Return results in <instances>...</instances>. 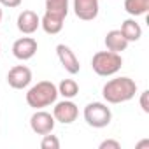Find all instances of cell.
<instances>
[{
  "mask_svg": "<svg viewBox=\"0 0 149 149\" xmlns=\"http://www.w3.org/2000/svg\"><path fill=\"white\" fill-rule=\"evenodd\" d=\"M142 146H149V140H144V142H140L137 147H142Z\"/></svg>",
  "mask_w": 149,
  "mask_h": 149,
  "instance_id": "21",
  "label": "cell"
},
{
  "mask_svg": "<svg viewBox=\"0 0 149 149\" xmlns=\"http://www.w3.org/2000/svg\"><path fill=\"white\" fill-rule=\"evenodd\" d=\"M79 93V84L74 79H63L58 84V95H61L63 98H74Z\"/></svg>",
  "mask_w": 149,
  "mask_h": 149,
  "instance_id": "16",
  "label": "cell"
},
{
  "mask_svg": "<svg viewBox=\"0 0 149 149\" xmlns=\"http://www.w3.org/2000/svg\"><path fill=\"white\" fill-rule=\"evenodd\" d=\"M147 98H149V91L146 90V91H142V93H140V107H142V111H144V112H149Z\"/></svg>",
  "mask_w": 149,
  "mask_h": 149,
  "instance_id": "19",
  "label": "cell"
},
{
  "mask_svg": "<svg viewBox=\"0 0 149 149\" xmlns=\"http://www.w3.org/2000/svg\"><path fill=\"white\" fill-rule=\"evenodd\" d=\"M119 32L123 33V37H125L128 42H137V40L142 37V28H140V25H139L135 19H126V21H123Z\"/></svg>",
  "mask_w": 149,
  "mask_h": 149,
  "instance_id": "14",
  "label": "cell"
},
{
  "mask_svg": "<svg viewBox=\"0 0 149 149\" xmlns=\"http://www.w3.org/2000/svg\"><path fill=\"white\" fill-rule=\"evenodd\" d=\"M79 116V109L70 98H65L63 102H58L53 109V118L54 121H60L63 125H72Z\"/></svg>",
  "mask_w": 149,
  "mask_h": 149,
  "instance_id": "6",
  "label": "cell"
},
{
  "mask_svg": "<svg viewBox=\"0 0 149 149\" xmlns=\"http://www.w3.org/2000/svg\"><path fill=\"white\" fill-rule=\"evenodd\" d=\"M0 51H2V46H0Z\"/></svg>",
  "mask_w": 149,
  "mask_h": 149,
  "instance_id": "23",
  "label": "cell"
},
{
  "mask_svg": "<svg viewBox=\"0 0 149 149\" xmlns=\"http://www.w3.org/2000/svg\"><path fill=\"white\" fill-rule=\"evenodd\" d=\"M56 98H58V88L51 81H40L35 86H32L26 93V104L35 111L54 104Z\"/></svg>",
  "mask_w": 149,
  "mask_h": 149,
  "instance_id": "3",
  "label": "cell"
},
{
  "mask_svg": "<svg viewBox=\"0 0 149 149\" xmlns=\"http://www.w3.org/2000/svg\"><path fill=\"white\" fill-rule=\"evenodd\" d=\"M2 18H4V13H2V7H0V23H2Z\"/></svg>",
  "mask_w": 149,
  "mask_h": 149,
  "instance_id": "22",
  "label": "cell"
},
{
  "mask_svg": "<svg viewBox=\"0 0 149 149\" xmlns=\"http://www.w3.org/2000/svg\"><path fill=\"white\" fill-rule=\"evenodd\" d=\"M135 93H137V84L130 77H116V79H111L102 88V95H104L105 102H109V104H123V102H128V100H132L135 97Z\"/></svg>",
  "mask_w": 149,
  "mask_h": 149,
  "instance_id": "2",
  "label": "cell"
},
{
  "mask_svg": "<svg viewBox=\"0 0 149 149\" xmlns=\"http://www.w3.org/2000/svg\"><path fill=\"white\" fill-rule=\"evenodd\" d=\"M123 67V58L119 53H114V51H98L93 54L91 58V68L97 76H102V77H109V76H114L116 72H119Z\"/></svg>",
  "mask_w": 149,
  "mask_h": 149,
  "instance_id": "4",
  "label": "cell"
},
{
  "mask_svg": "<svg viewBox=\"0 0 149 149\" xmlns=\"http://www.w3.org/2000/svg\"><path fill=\"white\" fill-rule=\"evenodd\" d=\"M128 44L130 42L123 37V33L119 30H111L105 35V47L109 51H114V53H119L121 54V51H125L128 47Z\"/></svg>",
  "mask_w": 149,
  "mask_h": 149,
  "instance_id": "13",
  "label": "cell"
},
{
  "mask_svg": "<svg viewBox=\"0 0 149 149\" xmlns=\"http://www.w3.org/2000/svg\"><path fill=\"white\" fill-rule=\"evenodd\" d=\"M67 14H68V0H46V13L40 19L42 30L49 35L60 33Z\"/></svg>",
  "mask_w": 149,
  "mask_h": 149,
  "instance_id": "1",
  "label": "cell"
},
{
  "mask_svg": "<svg viewBox=\"0 0 149 149\" xmlns=\"http://www.w3.org/2000/svg\"><path fill=\"white\" fill-rule=\"evenodd\" d=\"M98 0H74V13L83 21H93L98 16Z\"/></svg>",
  "mask_w": 149,
  "mask_h": 149,
  "instance_id": "11",
  "label": "cell"
},
{
  "mask_svg": "<svg viewBox=\"0 0 149 149\" xmlns=\"http://www.w3.org/2000/svg\"><path fill=\"white\" fill-rule=\"evenodd\" d=\"M56 54H58V60H60L61 67H63L68 74L76 76V74L81 70V65H79V60H77L76 53H74L68 46L58 44V46H56Z\"/></svg>",
  "mask_w": 149,
  "mask_h": 149,
  "instance_id": "9",
  "label": "cell"
},
{
  "mask_svg": "<svg viewBox=\"0 0 149 149\" xmlns=\"http://www.w3.org/2000/svg\"><path fill=\"white\" fill-rule=\"evenodd\" d=\"M125 11L130 16H144L149 11V0H125Z\"/></svg>",
  "mask_w": 149,
  "mask_h": 149,
  "instance_id": "15",
  "label": "cell"
},
{
  "mask_svg": "<svg viewBox=\"0 0 149 149\" xmlns=\"http://www.w3.org/2000/svg\"><path fill=\"white\" fill-rule=\"evenodd\" d=\"M40 147L42 149H60V139L56 135H51V133H46L42 142H40Z\"/></svg>",
  "mask_w": 149,
  "mask_h": 149,
  "instance_id": "17",
  "label": "cell"
},
{
  "mask_svg": "<svg viewBox=\"0 0 149 149\" xmlns=\"http://www.w3.org/2000/svg\"><path fill=\"white\" fill-rule=\"evenodd\" d=\"M98 147H100V149H121V144H119L118 140L107 139V140L100 142V146H98Z\"/></svg>",
  "mask_w": 149,
  "mask_h": 149,
  "instance_id": "18",
  "label": "cell"
},
{
  "mask_svg": "<svg viewBox=\"0 0 149 149\" xmlns=\"http://www.w3.org/2000/svg\"><path fill=\"white\" fill-rule=\"evenodd\" d=\"M112 119L111 109L102 102H91L84 107V121L93 128H105Z\"/></svg>",
  "mask_w": 149,
  "mask_h": 149,
  "instance_id": "5",
  "label": "cell"
},
{
  "mask_svg": "<svg viewBox=\"0 0 149 149\" xmlns=\"http://www.w3.org/2000/svg\"><path fill=\"white\" fill-rule=\"evenodd\" d=\"M37 40L33 37H21L18 40H14L13 44V54L21 60V61H26L30 58H33V54L37 53Z\"/></svg>",
  "mask_w": 149,
  "mask_h": 149,
  "instance_id": "10",
  "label": "cell"
},
{
  "mask_svg": "<svg viewBox=\"0 0 149 149\" xmlns=\"http://www.w3.org/2000/svg\"><path fill=\"white\" fill-rule=\"evenodd\" d=\"M54 118L53 114L46 112V111H40L37 109L32 118H30V128L37 133V135H46V133H51L54 130Z\"/></svg>",
  "mask_w": 149,
  "mask_h": 149,
  "instance_id": "7",
  "label": "cell"
},
{
  "mask_svg": "<svg viewBox=\"0 0 149 149\" xmlns=\"http://www.w3.org/2000/svg\"><path fill=\"white\" fill-rule=\"evenodd\" d=\"M0 6L4 7H19L21 6V0H0Z\"/></svg>",
  "mask_w": 149,
  "mask_h": 149,
  "instance_id": "20",
  "label": "cell"
},
{
  "mask_svg": "<svg viewBox=\"0 0 149 149\" xmlns=\"http://www.w3.org/2000/svg\"><path fill=\"white\" fill-rule=\"evenodd\" d=\"M7 83L14 90H23L32 83V70L26 65H16L7 74Z\"/></svg>",
  "mask_w": 149,
  "mask_h": 149,
  "instance_id": "8",
  "label": "cell"
},
{
  "mask_svg": "<svg viewBox=\"0 0 149 149\" xmlns=\"http://www.w3.org/2000/svg\"><path fill=\"white\" fill-rule=\"evenodd\" d=\"M18 30L21 32V33H25V35H32V33H35L37 32V28L40 26V18L37 16V13H33V11H23V13H19V16H18Z\"/></svg>",
  "mask_w": 149,
  "mask_h": 149,
  "instance_id": "12",
  "label": "cell"
}]
</instances>
